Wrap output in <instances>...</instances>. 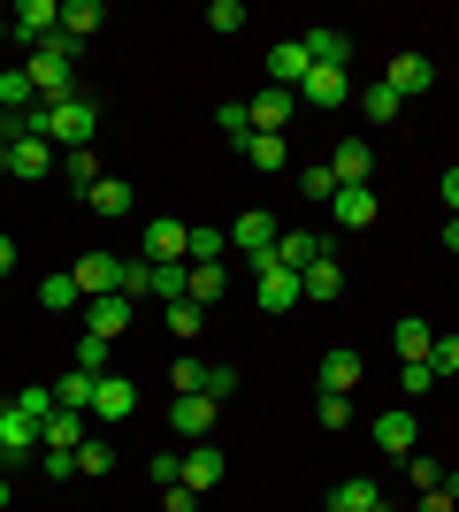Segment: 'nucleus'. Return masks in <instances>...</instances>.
<instances>
[{"instance_id":"obj_34","label":"nucleus","mask_w":459,"mask_h":512,"mask_svg":"<svg viewBox=\"0 0 459 512\" xmlns=\"http://www.w3.org/2000/svg\"><path fill=\"white\" fill-rule=\"evenodd\" d=\"M222 253H230V237H222V230H207V222H192V268H215Z\"/></svg>"},{"instance_id":"obj_10","label":"nucleus","mask_w":459,"mask_h":512,"mask_svg":"<svg viewBox=\"0 0 459 512\" xmlns=\"http://www.w3.org/2000/svg\"><path fill=\"white\" fill-rule=\"evenodd\" d=\"M383 85H391L398 100H421V92L437 85V62H429V54H391V69H383Z\"/></svg>"},{"instance_id":"obj_50","label":"nucleus","mask_w":459,"mask_h":512,"mask_svg":"<svg viewBox=\"0 0 459 512\" xmlns=\"http://www.w3.org/2000/svg\"><path fill=\"white\" fill-rule=\"evenodd\" d=\"M39 467H46V482H69V474H77V451H39Z\"/></svg>"},{"instance_id":"obj_25","label":"nucleus","mask_w":459,"mask_h":512,"mask_svg":"<svg viewBox=\"0 0 459 512\" xmlns=\"http://www.w3.org/2000/svg\"><path fill=\"white\" fill-rule=\"evenodd\" d=\"M329 505H337V512H375V505H383V482H375V474H352V482L329 490Z\"/></svg>"},{"instance_id":"obj_11","label":"nucleus","mask_w":459,"mask_h":512,"mask_svg":"<svg viewBox=\"0 0 459 512\" xmlns=\"http://www.w3.org/2000/svg\"><path fill=\"white\" fill-rule=\"evenodd\" d=\"M314 375H322V390H337V398H352V390H360V375H368V360H360L352 344H329Z\"/></svg>"},{"instance_id":"obj_5","label":"nucleus","mask_w":459,"mask_h":512,"mask_svg":"<svg viewBox=\"0 0 459 512\" xmlns=\"http://www.w3.org/2000/svg\"><path fill=\"white\" fill-rule=\"evenodd\" d=\"M69 276H77L85 299H115V291H123V260H115V253H77V260H69Z\"/></svg>"},{"instance_id":"obj_27","label":"nucleus","mask_w":459,"mask_h":512,"mask_svg":"<svg viewBox=\"0 0 459 512\" xmlns=\"http://www.w3.org/2000/svg\"><path fill=\"white\" fill-rule=\"evenodd\" d=\"M245 161H253V169H291V138H276V130H253V138H245Z\"/></svg>"},{"instance_id":"obj_54","label":"nucleus","mask_w":459,"mask_h":512,"mask_svg":"<svg viewBox=\"0 0 459 512\" xmlns=\"http://www.w3.org/2000/svg\"><path fill=\"white\" fill-rule=\"evenodd\" d=\"M8 268H16V237L0 230V276H8Z\"/></svg>"},{"instance_id":"obj_44","label":"nucleus","mask_w":459,"mask_h":512,"mask_svg":"<svg viewBox=\"0 0 459 512\" xmlns=\"http://www.w3.org/2000/svg\"><path fill=\"white\" fill-rule=\"evenodd\" d=\"M222 283H230V276H222V260H215V268H192V299H199V306H215V299H222Z\"/></svg>"},{"instance_id":"obj_28","label":"nucleus","mask_w":459,"mask_h":512,"mask_svg":"<svg viewBox=\"0 0 459 512\" xmlns=\"http://www.w3.org/2000/svg\"><path fill=\"white\" fill-rule=\"evenodd\" d=\"M215 482H222V451L192 444V451H184V490H215Z\"/></svg>"},{"instance_id":"obj_19","label":"nucleus","mask_w":459,"mask_h":512,"mask_svg":"<svg viewBox=\"0 0 459 512\" xmlns=\"http://www.w3.org/2000/svg\"><path fill=\"white\" fill-rule=\"evenodd\" d=\"M329 176H337V184H368L375 176V146H360V138L329 146Z\"/></svg>"},{"instance_id":"obj_51","label":"nucleus","mask_w":459,"mask_h":512,"mask_svg":"<svg viewBox=\"0 0 459 512\" xmlns=\"http://www.w3.org/2000/svg\"><path fill=\"white\" fill-rule=\"evenodd\" d=\"M414 512H459V497L437 482V490H421V505H414Z\"/></svg>"},{"instance_id":"obj_39","label":"nucleus","mask_w":459,"mask_h":512,"mask_svg":"<svg viewBox=\"0 0 459 512\" xmlns=\"http://www.w3.org/2000/svg\"><path fill=\"white\" fill-rule=\"evenodd\" d=\"M169 329H176V337H199V329H207V306H199V299H176L169 306Z\"/></svg>"},{"instance_id":"obj_43","label":"nucleus","mask_w":459,"mask_h":512,"mask_svg":"<svg viewBox=\"0 0 459 512\" xmlns=\"http://www.w3.org/2000/svg\"><path fill=\"white\" fill-rule=\"evenodd\" d=\"M299 192H306V199H322V207H329V192H337V176H329V161H314V169H299Z\"/></svg>"},{"instance_id":"obj_57","label":"nucleus","mask_w":459,"mask_h":512,"mask_svg":"<svg viewBox=\"0 0 459 512\" xmlns=\"http://www.w3.org/2000/svg\"><path fill=\"white\" fill-rule=\"evenodd\" d=\"M0 176H8V138H0Z\"/></svg>"},{"instance_id":"obj_56","label":"nucleus","mask_w":459,"mask_h":512,"mask_svg":"<svg viewBox=\"0 0 459 512\" xmlns=\"http://www.w3.org/2000/svg\"><path fill=\"white\" fill-rule=\"evenodd\" d=\"M0 512H8V474H0Z\"/></svg>"},{"instance_id":"obj_24","label":"nucleus","mask_w":459,"mask_h":512,"mask_svg":"<svg viewBox=\"0 0 459 512\" xmlns=\"http://www.w3.org/2000/svg\"><path fill=\"white\" fill-rule=\"evenodd\" d=\"M23 107H39L31 69H23V62H0V115H23Z\"/></svg>"},{"instance_id":"obj_6","label":"nucleus","mask_w":459,"mask_h":512,"mask_svg":"<svg viewBox=\"0 0 459 512\" xmlns=\"http://www.w3.org/2000/svg\"><path fill=\"white\" fill-rule=\"evenodd\" d=\"M375 214H383V199H375L368 184H337V192H329V222H337V230H375Z\"/></svg>"},{"instance_id":"obj_45","label":"nucleus","mask_w":459,"mask_h":512,"mask_svg":"<svg viewBox=\"0 0 459 512\" xmlns=\"http://www.w3.org/2000/svg\"><path fill=\"white\" fill-rule=\"evenodd\" d=\"M153 482L176 490V482H184V451H153Z\"/></svg>"},{"instance_id":"obj_29","label":"nucleus","mask_w":459,"mask_h":512,"mask_svg":"<svg viewBox=\"0 0 459 512\" xmlns=\"http://www.w3.org/2000/svg\"><path fill=\"white\" fill-rule=\"evenodd\" d=\"M391 344H398V360H429V344H437V329H429L421 314H406V321L391 329Z\"/></svg>"},{"instance_id":"obj_18","label":"nucleus","mask_w":459,"mask_h":512,"mask_svg":"<svg viewBox=\"0 0 459 512\" xmlns=\"http://www.w3.org/2000/svg\"><path fill=\"white\" fill-rule=\"evenodd\" d=\"M92 413H69V406H54V413H46V428H39V451H77V444H85V436H92Z\"/></svg>"},{"instance_id":"obj_1","label":"nucleus","mask_w":459,"mask_h":512,"mask_svg":"<svg viewBox=\"0 0 459 512\" xmlns=\"http://www.w3.org/2000/svg\"><path fill=\"white\" fill-rule=\"evenodd\" d=\"M23 69H31V92H39V107H62V100H77V39H62V31H54V39L46 46H31V54H23Z\"/></svg>"},{"instance_id":"obj_38","label":"nucleus","mask_w":459,"mask_h":512,"mask_svg":"<svg viewBox=\"0 0 459 512\" xmlns=\"http://www.w3.org/2000/svg\"><path fill=\"white\" fill-rule=\"evenodd\" d=\"M215 123L245 146V138H253V107H245V100H222V107H215Z\"/></svg>"},{"instance_id":"obj_37","label":"nucleus","mask_w":459,"mask_h":512,"mask_svg":"<svg viewBox=\"0 0 459 512\" xmlns=\"http://www.w3.org/2000/svg\"><path fill=\"white\" fill-rule=\"evenodd\" d=\"M207 31L238 39V31H245V8H238V0H207Z\"/></svg>"},{"instance_id":"obj_20","label":"nucleus","mask_w":459,"mask_h":512,"mask_svg":"<svg viewBox=\"0 0 459 512\" xmlns=\"http://www.w3.org/2000/svg\"><path fill=\"white\" fill-rule=\"evenodd\" d=\"M306 69H314V54H306V39H284V46H276V54H268V77H276V85H284V92H299V85H306Z\"/></svg>"},{"instance_id":"obj_53","label":"nucleus","mask_w":459,"mask_h":512,"mask_svg":"<svg viewBox=\"0 0 459 512\" xmlns=\"http://www.w3.org/2000/svg\"><path fill=\"white\" fill-rule=\"evenodd\" d=\"M437 192H444V207L459 214V169H444V184H437Z\"/></svg>"},{"instance_id":"obj_22","label":"nucleus","mask_w":459,"mask_h":512,"mask_svg":"<svg viewBox=\"0 0 459 512\" xmlns=\"http://www.w3.org/2000/svg\"><path fill=\"white\" fill-rule=\"evenodd\" d=\"M306 100H314V107H345L352 100V69H306Z\"/></svg>"},{"instance_id":"obj_46","label":"nucleus","mask_w":459,"mask_h":512,"mask_svg":"<svg viewBox=\"0 0 459 512\" xmlns=\"http://www.w3.org/2000/svg\"><path fill=\"white\" fill-rule=\"evenodd\" d=\"M429 367H437V383H444V375H459V337H437V344H429Z\"/></svg>"},{"instance_id":"obj_12","label":"nucleus","mask_w":459,"mask_h":512,"mask_svg":"<svg viewBox=\"0 0 459 512\" xmlns=\"http://www.w3.org/2000/svg\"><path fill=\"white\" fill-rule=\"evenodd\" d=\"M131 306L138 299H123V291H115V299H85V337H131Z\"/></svg>"},{"instance_id":"obj_42","label":"nucleus","mask_w":459,"mask_h":512,"mask_svg":"<svg viewBox=\"0 0 459 512\" xmlns=\"http://www.w3.org/2000/svg\"><path fill=\"white\" fill-rule=\"evenodd\" d=\"M169 390H176V398H192V390H207V367H199V360H176V367H169Z\"/></svg>"},{"instance_id":"obj_8","label":"nucleus","mask_w":459,"mask_h":512,"mask_svg":"<svg viewBox=\"0 0 459 512\" xmlns=\"http://www.w3.org/2000/svg\"><path fill=\"white\" fill-rule=\"evenodd\" d=\"M8 459H39V421H31L16 398L0 406V467H8Z\"/></svg>"},{"instance_id":"obj_7","label":"nucleus","mask_w":459,"mask_h":512,"mask_svg":"<svg viewBox=\"0 0 459 512\" xmlns=\"http://www.w3.org/2000/svg\"><path fill=\"white\" fill-rule=\"evenodd\" d=\"M131 413H138V383H131V375H100V383H92V421H100V428L131 421Z\"/></svg>"},{"instance_id":"obj_40","label":"nucleus","mask_w":459,"mask_h":512,"mask_svg":"<svg viewBox=\"0 0 459 512\" xmlns=\"http://www.w3.org/2000/svg\"><path fill=\"white\" fill-rule=\"evenodd\" d=\"M314 421H322V428H352V398L322 390V398H314Z\"/></svg>"},{"instance_id":"obj_23","label":"nucleus","mask_w":459,"mask_h":512,"mask_svg":"<svg viewBox=\"0 0 459 512\" xmlns=\"http://www.w3.org/2000/svg\"><path fill=\"white\" fill-rule=\"evenodd\" d=\"M245 107H253V130H276V138H284V123H291V92L284 85H261Z\"/></svg>"},{"instance_id":"obj_17","label":"nucleus","mask_w":459,"mask_h":512,"mask_svg":"<svg viewBox=\"0 0 459 512\" xmlns=\"http://www.w3.org/2000/svg\"><path fill=\"white\" fill-rule=\"evenodd\" d=\"M169 428L176 436H192V444H207V428H215V398H169Z\"/></svg>"},{"instance_id":"obj_33","label":"nucleus","mask_w":459,"mask_h":512,"mask_svg":"<svg viewBox=\"0 0 459 512\" xmlns=\"http://www.w3.org/2000/svg\"><path fill=\"white\" fill-rule=\"evenodd\" d=\"M62 176H69V192H92V184H100V153H62Z\"/></svg>"},{"instance_id":"obj_30","label":"nucleus","mask_w":459,"mask_h":512,"mask_svg":"<svg viewBox=\"0 0 459 512\" xmlns=\"http://www.w3.org/2000/svg\"><path fill=\"white\" fill-rule=\"evenodd\" d=\"M100 23H108V16H100V0H62V39H77V46H85L92 31H100Z\"/></svg>"},{"instance_id":"obj_49","label":"nucleus","mask_w":459,"mask_h":512,"mask_svg":"<svg viewBox=\"0 0 459 512\" xmlns=\"http://www.w3.org/2000/svg\"><path fill=\"white\" fill-rule=\"evenodd\" d=\"M16 406L31 413V421H39V428H46V413H54V383H46V390H16Z\"/></svg>"},{"instance_id":"obj_36","label":"nucleus","mask_w":459,"mask_h":512,"mask_svg":"<svg viewBox=\"0 0 459 512\" xmlns=\"http://www.w3.org/2000/svg\"><path fill=\"white\" fill-rule=\"evenodd\" d=\"M77 474H115V451H108V436H85V444H77Z\"/></svg>"},{"instance_id":"obj_2","label":"nucleus","mask_w":459,"mask_h":512,"mask_svg":"<svg viewBox=\"0 0 459 512\" xmlns=\"http://www.w3.org/2000/svg\"><path fill=\"white\" fill-rule=\"evenodd\" d=\"M375 451H391L398 467L421 451V421H414V406H383L375 413Z\"/></svg>"},{"instance_id":"obj_3","label":"nucleus","mask_w":459,"mask_h":512,"mask_svg":"<svg viewBox=\"0 0 459 512\" xmlns=\"http://www.w3.org/2000/svg\"><path fill=\"white\" fill-rule=\"evenodd\" d=\"M276 237H284V222H276V214H268V207H245V214H238V230H230V245H238V253L261 268V260L276 253Z\"/></svg>"},{"instance_id":"obj_32","label":"nucleus","mask_w":459,"mask_h":512,"mask_svg":"<svg viewBox=\"0 0 459 512\" xmlns=\"http://www.w3.org/2000/svg\"><path fill=\"white\" fill-rule=\"evenodd\" d=\"M153 299H161V306L192 299V260H169V268H153Z\"/></svg>"},{"instance_id":"obj_55","label":"nucleus","mask_w":459,"mask_h":512,"mask_svg":"<svg viewBox=\"0 0 459 512\" xmlns=\"http://www.w3.org/2000/svg\"><path fill=\"white\" fill-rule=\"evenodd\" d=\"M444 245H452V253H459V214H452V222H444Z\"/></svg>"},{"instance_id":"obj_59","label":"nucleus","mask_w":459,"mask_h":512,"mask_svg":"<svg viewBox=\"0 0 459 512\" xmlns=\"http://www.w3.org/2000/svg\"><path fill=\"white\" fill-rule=\"evenodd\" d=\"M329 512H337V505H329Z\"/></svg>"},{"instance_id":"obj_4","label":"nucleus","mask_w":459,"mask_h":512,"mask_svg":"<svg viewBox=\"0 0 459 512\" xmlns=\"http://www.w3.org/2000/svg\"><path fill=\"white\" fill-rule=\"evenodd\" d=\"M8 31H16L23 46H46L62 31V0H16V8H8Z\"/></svg>"},{"instance_id":"obj_35","label":"nucleus","mask_w":459,"mask_h":512,"mask_svg":"<svg viewBox=\"0 0 459 512\" xmlns=\"http://www.w3.org/2000/svg\"><path fill=\"white\" fill-rule=\"evenodd\" d=\"M398 107H406V100H398L391 85H368V92H360V115H368V123H391Z\"/></svg>"},{"instance_id":"obj_41","label":"nucleus","mask_w":459,"mask_h":512,"mask_svg":"<svg viewBox=\"0 0 459 512\" xmlns=\"http://www.w3.org/2000/svg\"><path fill=\"white\" fill-rule=\"evenodd\" d=\"M69 367H85V375H108V337H77V360Z\"/></svg>"},{"instance_id":"obj_9","label":"nucleus","mask_w":459,"mask_h":512,"mask_svg":"<svg viewBox=\"0 0 459 512\" xmlns=\"http://www.w3.org/2000/svg\"><path fill=\"white\" fill-rule=\"evenodd\" d=\"M138 260H153V268H169V260H192V222H146V253Z\"/></svg>"},{"instance_id":"obj_48","label":"nucleus","mask_w":459,"mask_h":512,"mask_svg":"<svg viewBox=\"0 0 459 512\" xmlns=\"http://www.w3.org/2000/svg\"><path fill=\"white\" fill-rule=\"evenodd\" d=\"M398 390H414V398H421V390H437V367H429V360H406V375H398Z\"/></svg>"},{"instance_id":"obj_21","label":"nucleus","mask_w":459,"mask_h":512,"mask_svg":"<svg viewBox=\"0 0 459 512\" xmlns=\"http://www.w3.org/2000/svg\"><path fill=\"white\" fill-rule=\"evenodd\" d=\"M337 291H345L337 253H322V260H306V268H299V299H337Z\"/></svg>"},{"instance_id":"obj_47","label":"nucleus","mask_w":459,"mask_h":512,"mask_svg":"<svg viewBox=\"0 0 459 512\" xmlns=\"http://www.w3.org/2000/svg\"><path fill=\"white\" fill-rule=\"evenodd\" d=\"M230 390H238V367H230V360H222V367H207V390H199V398H215V406H222Z\"/></svg>"},{"instance_id":"obj_58","label":"nucleus","mask_w":459,"mask_h":512,"mask_svg":"<svg viewBox=\"0 0 459 512\" xmlns=\"http://www.w3.org/2000/svg\"><path fill=\"white\" fill-rule=\"evenodd\" d=\"M375 512H383V505H375Z\"/></svg>"},{"instance_id":"obj_26","label":"nucleus","mask_w":459,"mask_h":512,"mask_svg":"<svg viewBox=\"0 0 459 512\" xmlns=\"http://www.w3.org/2000/svg\"><path fill=\"white\" fill-rule=\"evenodd\" d=\"M85 207H92V214H108V222H115V214H131V207H138V192L123 184V176H100V184L85 192Z\"/></svg>"},{"instance_id":"obj_16","label":"nucleus","mask_w":459,"mask_h":512,"mask_svg":"<svg viewBox=\"0 0 459 512\" xmlns=\"http://www.w3.org/2000/svg\"><path fill=\"white\" fill-rule=\"evenodd\" d=\"M253 306H261V314H291V306H299V276H291V268H261Z\"/></svg>"},{"instance_id":"obj_52","label":"nucleus","mask_w":459,"mask_h":512,"mask_svg":"<svg viewBox=\"0 0 459 512\" xmlns=\"http://www.w3.org/2000/svg\"><path fill=\"white\" fill-rule=\"evenodd\" d=\"M169 497V512H199V490H184V482H176V490H161Z\"/></svg>"},{"instance_id":"obj_14","label":"nucleus","mask_w":459,"mask_h":512,"mask_svg":"<svg viewBox=\"0 0 459 512\" xmlns=\"http://www.w3.org/2000/svg\"><path fill=\"white\" fill-rule=\"evenodd\" d=\"M306 54H314V69H352V39L337 31V23H314V31H299Z\"/></svg>"},{"instance_id":"obj_31","label":"nucleus","mask_w":459,"mask_h":512,"mask_svg":"<svg viewBox=\"0 0 459 512\" xmlns=\"http://www.w3.org/2000/svg\"><path fill=\"white\" fill-rule=\"evenodd\" d=\"M39 306H46V314H77V306H85L77 276H69V268H62V276H46V283H39Z\"/></svg>"},{"instance_id":"obj_15","label":"nucleus","mask_w":459,"mask_h":512,"mask_svg":"<svg viewBox=\"0 0 459 512\" xmlns=\"http://www.w3.org/2000/svg\"><path fill=\"white\" fill-rule=\"evenodd\" d=\"M46 169H54V146H46V138H16V146H8V176H16V184H46Z\"/></svg>"},{"instance_id":"obj_13","label":"nucleus","mask_w":459,"mask_h":512,"mask_svg":"<svg viewBox=\"0 0 459 512\" xmlns=\"http://www.w3.org/2000/svg\"><path fill=\"white\" fill-rule=\"evenodd\" d=\"M322 253H329V237H314V230H284V237H276V253H268L261 268H291V276H299L306 260H322Z\"/></svg>"}]
</instances>
